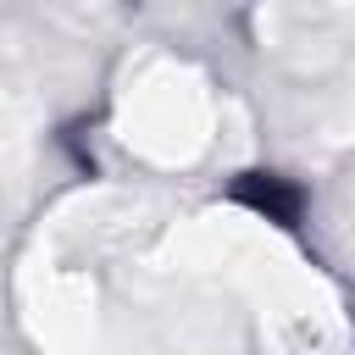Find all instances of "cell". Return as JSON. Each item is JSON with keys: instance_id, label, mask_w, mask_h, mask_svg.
<instances>
[{"instance_id": "cell-1", "label": "cell", "mask_w": 355, "mask_h": 355, "mask_svg": "<svg viewBox=\"0 0 355 355\" xmlns=\"http://www.w3.org/2000/svg\"><path fill=\"white\" fill-rule=\"evenodd\" d=\"M239 200L255 205V211H266V216H277L283 227H294V216H300V189H288L277 172H250L239 183Z\"/></svg>"}]
</instances>
